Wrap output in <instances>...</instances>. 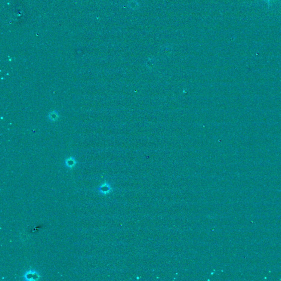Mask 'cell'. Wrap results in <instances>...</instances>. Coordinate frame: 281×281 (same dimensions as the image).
I'll use <instances>...</instances> for the list:
<instances>
[{
    "label": "cell",
    "mask_w": 281,
    "mask_h": 281,
    "mask_svg": "<svg viewBox=\"0 0 281 281\" xmlns=\"http://www.w3.org/2000/svg\"><path fill=\"white\" fill-rule=\"evenodd\" d=\"M24 277L26 281H36L39 279L40 275L37 272L30 270L25 273Z\"/></svg>",
    "instance_id": "cell-1"
},
{
    "label": "cell",
    "mask_w": 281,
    "mask_h": 281,
    "mask_svg": "<svg viewBox=\"0 0 281 281\" xmlns=\"http://www.w3.org/2000/svg\"><path fill=\"white\" fill-rule=\"evenodd\" d=\"M98 191L103 194H107L110 193L112 190L110 184H107V182H104L103 184H102L100 186L97 188Z\"/></svg>",
    "instance_id": "cell-2"
},
{
    "label": "cell",
    "mask_w": 281,
    "mask_h": 281,
    "mask_svg": "<svg viewBox=\"0 0 281 281\" xmlns=\"http://www.w3.org/2000/svg\"><path fill=\"white\" fill-rule=\"evenodd\" d=\"M76 164V162L74 157H70L66 160V165L70 169L73 168Z\"/></svg>",
    "instance_id": "cell-3"
},
{
    "label": "cell",
    "mask_w": 281,
    "mask_h": 281,
    "mask_svg": "<svg viewBox=\"0 0 281 281\" xmlns=\"http://www.w3.org/2000/svg\"><path fill=\"white\" fill-rule=\"evenodd\" d=\"M48 118L52 122H56L59 118L58 113L57 111L51 112L48 114Z\"/></svg>",
    "instance_id": "cell-4"
},
{
    "label": "cell",
    "mask_w": 281,
    "mask_h": 281,
    "mask_svg": "<svg viewBox=\"0 0 281 281\" xmlns=\"http://www.w3.org/2000/svg\"><path fill=\"white\" fill-rule=\"evenodd\" d=\"M266 1H267L268 4H269V5H270V0H266Z\"/></svg>",
    "instance_id": "cell-5"
}]
</instances>
